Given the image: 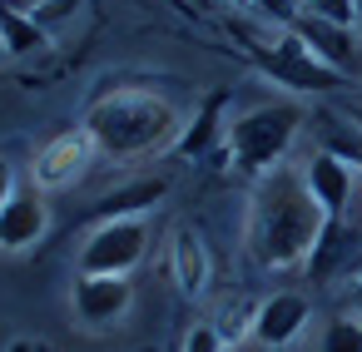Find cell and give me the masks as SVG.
<instances>
[{"instance_id": "cell-1", "label": "cell", "mask_w": 362, "mask_h": 352, "mask_svg": "<svg viewBox=\"0 0 362 352\" xmlns=\"http://www.w3.org/2000/svg\"><path fill=\"white\" fill-rule=\"evenodd\" d=\"M322 228H327V213L308 194L303 174L278 164L258 179V189L248 199V253L258 268L283 273V268L308 263Z\"/></svg>"}, {"instance_id": "cell-2", "label": "cell", "mask_w": 362, "mask_h": 352, "mask_svg": "<svg viewBox=\"0 0 362 352\" xmlns=\"http://www.w3.org/2000/svg\"><path fill=\"white\" fill-rule=\"evenodd\" d=\"M80 129L95 139L100 154H110V159H139V154H154V149L179 144L184 119L154 90H105L85 110Z\"/></svg>"}, {"instance_id": "cell-3", "label": "cell", "mask_w": 362, "mask_h": 352, "mask_svg": "<svg viewBox=\"0 0 362 352\" xmlns=\"http://www.w3.org/2000/svg\"><path fill=\"white\" fill-rule=\"evenodd\" d=\"M298 129H303V110L288 105V100H273V105H253L238 119H228L223 144H228V154L243 174H268L293 149Z\"/></svg>"}, {"instance_id": "cell-4", "label": "cell", "mask_w": 362, "mask_h": 352, "mask_svg": "<svg viewBox=\"0 0 362 352\" xmlns=\"http://www.w3.org/2000/svg\"><path fill=\"white\" fill-rule=\"evenodd\" d=\"M233 30H238L248 60L258 65V75H268L273 85H288L298 95H322V90H337L342 85V75L327 70L322 60H313V50L293 30H273V35L268 30H253V25H233Z\"/></svg>"}, {"instance_id": "cell-5", "label": "cell", "mask_w": 362, "mask_h": 352, "mask_svg": "<svg viewBox=\"0 0 362 352\" xmlns=\"http://www.w3.org/2000/svg\"><path fill=\"white\" fill-rule=\"evenodd\" d=\"M149 253V228L144 218H119V223H100L85 248H80V273L95 278H129L134 263H144Z\"/></svg>"}, {"instance_id": "cell-6", "label": "cell", "mask_w": 362, "mask_h": 352, "mask_svg": "<svg viewBox=\"0 0 362 352\" xmlns=\"http://www.w3.org/2000/svg\"><path fill=\"white\" fill-rule=\"evenodd\" d=\"M70 303H75V317H80L85 327H110V322H119V317L129 312L134 288H129V278H95V273H80Z\"/></svg>"}, {"instance_id": "cell-7", "label": "cell", "mask_w": 362, "mask_h": 352, "mask_svg": "<svg viewBox=\"0 0 362 352\" xmlns=\"http://www.w3.org/2000/svg\"><path fill=\"white\" fill-rule=\"evenodd\" d=\"M90 154H95V139L85 134V129H65V134H55L40 154H35V189H65V184H75L80 174H85V164H90Z\"/></svg>"}, {"instance_id": "cell-8", "label": "cell", "mask_w": 362, "mask_h": 352, "mask_svg": "<svg viewBox=\"0 0 362 352\" xmlns=\"http://www.w3.org/2000/svg\"><path fill=\"white\" fill-rule=\"evenodd\" d=\"M50 228V209L35 189H21L6 209H0V253H25L45 238Z\"/></svg>"}, {"instance_id": "cell-9", "label": "cell", "mask_w": 362, "mask_h": 352, "mask_svg": "<svg viewBox=\"0 0 362 352\" xmlns=\"http://www.w3.org/2000/svg\"><path fill=\"white\" fill-rule=\"evenodd\" d=\"M308 317H313V303H308L303 293H273V298H263L258 312H253V337H258L263 347H288V342L308 327Z\"/></svg>"}, {"instance_id": "cell-10", "label": "cell", "mask_w": 362, "mask_h": 352, "mask_svg": "<svg viewBox=\"0 0 362 352\" xmlns=\"http://www.w3.org/2000/svg\"><path fill=\"white\" fill-rule=\"evenodd\" d=\"M288 30H293V35L313 50V60H322L327 70H337V75L357 70V40H352L347 25H332V20H317V16H298Z\"/></svg>"}, {"instance_id": "cell-11", "label": "cell", "mask_w": 362, "mask_h": 352, "mask_svg": "<svg viewBox=\"0 0 362 352\" xmlns=\"http://www.w3.org/2000/svg\"><path fill=\"white\" fill-rule=\"evenodd\" d=\"M303 184H308V194L317 199V209H322L327 218H342V213H347V199H352V169H347L342 159H332L327 149H317V154L303 164Z\"/></svg>"}, {"instance_id": "cell-12", "label": "cell", "mask_w": 362, "mask_h": 352, "mask_svg": "<svg viewBox=\"0 0 362 352\" xmlns=\"http://www.w3.org/2000/svg\"><path fill=\"white\" fill-rule=\"evenodd\" d=\"M169 194V184L154 174V179H134V184H124V189H115V194H105L100 204H90V218H100V223H119V218H144V209H154L159 199Z\"/></svg>"}, {"instance_id": "cell-13", "label": "cell", "mask_w": 362, "mask_h": 352, "mask_svg": "<svg viewBox=\"0 0 362 352\" xmlns=\"http://www.w3.org/2000/svg\"><path fill=\"white\" fill-rule=\"evenodd\" d=\"M169 268H174V283H179V293L199 298V293L209 288V248H204V238H199L194 228H179V233H174Z\"/></svg>"}, {"instance_id": "cell-14", "label": "cell", "mask_w": 362, "mask_h": 352, "mask_svg": "<svg viewBox=\"0 0 362 352\" xmlns=\"http://www.w3.org/2000/svg\"><path fill=\"white\" fill-rule=\"evenodd\" d=\"M223 105H228V95H209L204 115H199L194 124H184V134H179V144H174L179 159H199V154H209V144H214L218 134H228V124H218Z\"/></svg>"}, {"instance_id": "cell-15", "label": "cell", "mask_w": 362, "mask_h": 352, "mask_svg": "<svg viewBox=\"0 0 362 352\" xmlns=\"http://www.w3.org/2000/svg\"><path fill=\"white\" fill-rule=\"evenodd\" d=\"M0 40H6V55H30L50 45V35L30 20V11H16L6 0H0Z\"/></svg>"}, {"instance_id": "cell-16", "label": "cell", "mask_w": 362, "mask_h": 352, "mask_svg": "<svg viewBox=\"0 0 362 352\" xmlns=\"http://www.w3.org/2000/svg\"><path fill=\"white\" fill-rule=\"evenodd\" d=\"M317 124H322V149L332 159H342L347 169H362V124H342L332 115H322Z\"/></svg>"}, {"instance_id": "cell-17", "label": "cell", "mask_w": 362, "mask_h": 352, "mask_svg": "<svg viewBox=\"0 0 362 352\" xmlns=\"http://www.w3.org/2000/svg\"><path fill=\"white\" fill-rule=\"evenodd\" d=\"M322 352H362V317H332L322 327Z\"/></svg>"}, {"instance_id": "cell-18", "label": "cell", "mask_w": 362, "mask_h": 352, "mask_svg": "<svg viewBox=\"0 0 362 352\" xmlns=\"http://www.w3.org/2000/svg\"><path fill=\"white\" fill-rule=\"evenodd\" d=\"M80 6H85V0H35V6H30V20L50 35V30H60L65 20H75Z\"/></svg>"}, {"instance_id": "cell-19", "label": "cell", "mask_w": 362, "mask_h": 352, "mask_svg": "<svg viewBox=\"0 0 362 352\" xmlns=\"http://www.w3.org/2000/svg\"><path fill=\"white\" fill-rule=\"evenodd\" d=\"M303 16H317V20H332V25H347L357 20V0H303Z\"/></svg>"}, {"instance_id": "cell-20", "label": "cell", "mask_w": 362, "mask_h": 352, "mask_svg": "<svg viewBox=\"0 0 362 352\" xmlns=\"http://www.w3.org/2000/svg\"><path fill=\"white\" fill-rule=\"evenodd\" d=\"M184 352H228V342H223V332H218L214 322H199V327L184 337Z\"/></svg>"}, {"instance_id": "cell-21", "label": "cell", "mask_w": 362, "mask_h": 352, "mask_svg": "<svg viewBox=\"0 0 362 352\" xmlns=\"http://www.w3.org/2000/svg\"><path fill=\"white\" fill-rule=\"evenodd\" d=\"M253 11H258L263 20H273L278 30H288V25H293V20L303 16V11L293 6V0H253Z\"/></svg>"}, {"instance_id": "cell-22", "label": "cell", "mask_w": 362, "mask_h": 352, "mask_svg": "<svg viewBox=\"0 0 362 352\" xmlns=\"http://www.w3.org/2000/svg\"><path fill=\"white\" fill-rule=\"evenodd\" d=\"M16 194H21V189H16V169H11L6 159H0V209H6Z\"/></svg>"}, {"instance_id": "cell-23", "label": "cell", "mask_w": 362, "mask_h": 352, "mask_svg": "<svg viewBox=\"0 0 362 352\" xmlns=\"http://www.w3.org/2000/svg\"><path fill=\"white\" fill-rule=\"evenodd\" d=\"M352 312H357V317H362V278H357V283H352Z\"/></svg>"}, {"instance_id": "cell-24", "label": "cell", "mask_w": 362, "mask_h": 352, "mask_svg": "<svg viewBox=\"0 0 362 352\" xmlns=\"http://www.w3.org/2000/svg\"><path fill=\"white\" fill-rule=\"evenodd\" d=\"M228 6H238V11H248V6H253V0H228Z\"/></svg>"}, {"instance_id": "cell-25", "label": "cell", "mask_w": 362, "mask_h": 352, "mask_svg": "<svg viewBox=\"0 0 362 352\" xmlns=\"http://www.w3.org/2000/svg\"><path fill=\"white\" fill-rule=\"evenodd\" d=\"M357 25H362V0H357Z\"/></svg>"}, {"instance_id": "cell-26", "label": "cell", "mask_w": 362, "mask_h": 352, "mask_svg": "<svg viewBox=\"0 0 362 352\" xmlns=\"http://www.w3.org/2000/svg\"><path fill=\"white\" fill-rule=\"evenodd\" d=\"M0 55H6V40H0Z\"/></svg>"}]
</instances>
